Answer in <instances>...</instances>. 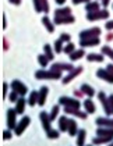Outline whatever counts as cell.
<instances>
[{"label":"cell","mask_w":113,"mask_h":146,"mask_svg":"<svg viewBox=\"0 0 113 146\" xmlns=\"http://www.w3.org/2000/svg\"><path fill=\"white\" fill-rule=\"evenodd\" d=\"M10 3H11V4H15V6H18V4L21 3V0H10Z\"/></svg>","instance_id":"50"},{"label":"cell","mask_w":113,"mask_h":146,"mask_svg":"<svg viewBox=\"0 0 113 146\" xmlns=\"http://www.w3.org/2000/svg\"><path fill=\"white\" fill-rule=\"evenodd\" d=\"M42 1V9H43V13H49V3L47 0H41Z\"/></svg>","instance_id":"41"},{"label":"cell","mask_w":113,"mask_h":146,"mask_svg":"<svg viewBox=\"0 0 113 146\" xmlns=\"http://www.w3.org/2000/svg\"><path fill=\"white\" fill-rule=\"evenodd\" d=\"M74 66L73 64H66V63H55L50 70H55V71H73L74 70Z\"/></svg>","instance_id":"13"},{"label":"cell","mask_w":113,"mask_h":146,"mask_svg":"<svg viewBox=\"0 0 113 146\" xmlns=\"http://www.w3.org/2000/svg\"><path fill=\"white\" fill-rule=\"evenodd\" d=\"M63 43H64V42H63V40H62L60 38H59L56 42H55V52H56V53H60V52H63V49H64V47H63Z\"/></svg>","instance_id":"35"},{"label":"cell","mask_w":113,"mask_h":146,"mask_svg":"<svg viewBox=\"0 0 113 146\" xmlns=\"http://www.w3.org/2000/svg\"><path fill=\"white\" fill-rule=\"evenodd\" d=\"M109 102H110V107H112V114H113V95L109 96Z\"/></svg>","instance_id":"49"},{"label":"cell","mask_w":113,"mask_h":146,"mask_svg":"<svg viewBox=\"0 0 113 146\" xmlns=\"http://www.w3.org/2000/svg\"><path fill=\"white\" fill-rule=\"evenodd\" d=\"M106 70L110 72V74H113V64H108V67H106Z\"/></svg>","instance_id":"48"},{"label":"cell","mask_w":113,"mask_h":146,"mask_svg":"<svg viewBox=\"0 0 113 146\" xmlns=\"http://www.w3.org/2000/svg\"><path fill=\"white\" fill-rule=\"evenodd\" d=\"M109 146H113V142H112V143H110V145H109Z\"/></svg>","instance_id":"56"},{"label":"cell","mask_w":113,"mask_h":146,"mask_svg":"<svg viewBox=\"0 0 113 146\" xmlns=\"http://www.w3.org/2000/svg\"><path fill=\"white\" fill-rule=\"evenodd\" d=\"M38 99H39V90H32L31 95H29V99H28V104L35 106L38 103Z\"/></svg>","instance_id":"26"},{"label":"cell","mask_w":113,"mask_h":146,"mask_svg":"<svg viewBox=\"0 0 113 146\" xmlns=\"http://www.w3.org/2000/svg\"><path fill=\"white\" fill-rule=\"evenodd\" d=\"M67 132L71 136L73 135H77V132H78V127H77V123L74 121V120H68V129Z\"/></svg>","instance_id":"24"},{"label":"cell","mask_w":113,"mask_h":146,"mask_svg":"<svg viewBox=\"0 0 113 146\" xmlns=\"http://www.w3.org/2000/svg\"><path fill=\"white\" fill-rule=\"evenodd\" d=\"M98 98L101 100L102 106H103V110L106 113V115H112V107H110V102H109V98H106L105 92H99L98 93Z\"/></svg>","instance_id":"5"},{"label":"cell","mask_w":113,"mask_h":146,"mask_svg":"<svg viewBox=\"0 0 113 146\" xmlns=\"http://www.w3.org/2000/svg\"><path fill=\"white\" fill-rule=\"evenodd\" d=\"M74 50H76V45H74V43H71V42H68L67 45L64 46V49H63V52H64L66 54H68V56H70Z\"/></svg>","instance_id":"33"},{"label":"cell","mask_w":113,"mask_h":146,"mask_svg":"<svg viewBox=\"0 0 113 146\" xmlns=\"http://www.w3.org/2000/svg\"><path fill=\"white\" fill-rule=\"evenodd\" d=\"M102 54H105V56L110 57L113 60V50L109 47V46H102Z\"/></svg>","instance_id":"36"},{"label":"cell","mask_w":113,"mask_h":146,"mask_svg":"<svg viewBox=\"0 0 113 146\" xmlns=\"http://www.w3.org/2000/svg\"><path fill=\"white\" fill-rule=\"evenodd\" d=\"M109 18V11L106 9L103 10H98V11H94V13H88L87 14V20L88 21H95V20H106Z\"/></svg>","instance_id":"2"},{"label":"cell","mask_w":113,"mask_h":146,"mask_svg":"<svg viewBox=\"0 0 113 146\" xmlns=\"http://www.w3.org/2000/svg\"><path fill=\"white\" fill-rule=\"evenodd\" d=\"M101 43L99 38H88V39H80V46L84 47H91V46H98Z\"/></svg>","instance_id":"10"},{"label":"cell","mask_w":113,"mask_h":146,"mask_svg":"<svg viewBox=\"0 0 113 146\" xmlns=\"http://www.w3.org/2000/svg\"><path fill=\"white\" fill-rule=\"evenodd\" d=\"M88 146H91V145H88Z\"/></svg>","instance_id":"57"},{"label":"cell","mask_w":113,"mask_h":146,"mask_svg":"<svg viewBox=\"0 0 113 146\" xmlns=\"http://www.w3.org/2000/svg\"><path fill=\"white\" fill-rule=\"evenodd\" d=\"M3 49H4V50L9 49V43H7V39H6V38L3 39Z\"/></svg>","instance_id":"47"},{"label":"cell","mask_w":113,"mask_h":146,"mask_svg":"<svg viewBox=\"0 0 113 146\" xmlns=\"http://www.w3.org/2000/svg\"><path fill=\"white\" fill-rule=\"evenodd\" d=\"M78 138H77V146H85V138H87V131L85 129H78Z\"/></svg>","instance_id":"23"},{"label":"cell","mask_w":113,"mask_h":146,"mask_svg":"<svg viewBox=\"0 0 113 146\" xmlns=\"http://www.w3.org/2000/svg\"><path fill=\"white\" fill-rule=\"evenodd\" d=\"M96 125L98 127L113 128V120L112 118H108V117H99V118H96Z\"/></svg>","instance_id":"16"},{"label":"cell","mask_w":113,"mask_h":146,"mask_svg":"<svg viewBox=\"0 0 113 146\" xmlns=\"http://www.w3.org/2000/svg\"><path fill=\"white\" fill-rule=\"evenodd\" d=\"M81 72H82V67H76L73 71H70V72H68V75L66 77V78L63 79V84L66 85V84H68V82H71L76 77H78Z\"/></svg>","instance_id":"14"},{"label":"cell","mask_w":113,"mask_h":146,"mask_svg":"<svg viewBox=\"0 0 113 146\" xmlns=\"http://www.w3.org/2000/svg\"><path fill=\"white\" fill-rule=\"evenodd\" d=\"M91 0H73V4H80V3H90Z\"/></svg>","instance_id":"45"},{"label":"cell","mask_w":113,"mask_h":146,"mask_svg":"<svg viewBox=\"0 0 113 146\" xmlns=\"http://www.w3.org/2000/svg\"><path fill=\"white\" fill-rule=\"evenodd\" d=\"M42 23H43L45 28L49 31V32H53V31H55V25H53V24H52V21L49 20V17H46V15H45V17L42 18Z\"/></svg>","instance_id":"30"},{"label":"cell","mask_w":113,"mask_h":146,"mask_svg":"<svg viewBox=\"0 0 113 146\" xmlns=\"http://www.w3.org/2000/svg\"><path fill=\"white\" fill-rule=\"evenodd\" d=\"M105 27H106V29H113V21H108Z\"/></svg>","instance_id":"46"},{"label":"cell","mask_w":113,"mask_h":146,"mask_svg":"<svg viewBox=\"0 0 113 146\" xmlns=\"http://www.w3.org/2000/svg\"><path fill=\"white\" fill-rule=\"evenodd\" d=\"M47 93H49L47 86H42V88L39 89V99H38V104H39V106H43V104H45Z\"/></svg>","instance_id":"17"},{"label":"cell","mask_w":113,"mask_h":146,"mask_svg":"<svg viewBox=\"0 0 113 146\" xmlns=\"http://www.w3.org/2000/svg\"><path fill=\"white\" fill-rule=\"evenodd\" d=\"M59 111H60V106H59V104L53 106V109H52V111H50V120H52V121H53V120L57 117Z\"/></svg>","instance_id":"37"},{"label":"cell","mask_w":113,"mask_h":146,"mask_svg":"<svg viewBox=\"0 0 113 146\" xmlns=\"http://www.w3.org/2000/svg\"><path fill=\"white\" fill-rule=\"evenodd\" d=\"M7 90H9V84H3V98H6L7 96Z\"/></svg>","instance_id":"44"},{"label":"cell","mask_w":113,"mask_h":146,"mask_svg":"<svg viewBox=\"0 0 113 146\" xmlns=\"http://www.w3.org/2000/svg\"><path fill=\"white\" fill-rule=\"evenodd\" d=\"M101 28L98 27H94V28H90V29H85L82 32H80V39H88V38H99L101 35Z\"/></svg>","instance_id":"3"},{"label":"cell","mask_w":113,"mask_h":146,"mask_svg":"<svg viewBox=\"0 0 113 146\" xmlns=\"http://www.w3.org/2000/svg\"><path fill=\"white\" fill-rule=\"evenodd\" d=\"M10 138H11V129H7V131L3 132V139L7 141V139H10Z\"/></svg>","instance_id":"42"},{"label":"cell","mask_w":113,"mask_h":146,"mask_svg":"<svg viewBox=\"0 0 113 146\" xmlns=\"http://www.w3.org/2000/svg\"><path fill=\"white\" fill-rule=\"evenodd\" d=\"M76 21V18L73 15H66V17H55V24L57 25H63V24H73Z\"/></svg>","instance_id":"15"},{"label":"cell","mask_w":113,"mask_h":146,"mask_svg":"<svg viewBox=\"0 0 113 146\" xmlns=\"http://www.w3.org/2000/svg\"><path fill=\"white\" fill-rule=\"evenodd\" d=\"M18 96H20V95H18V93H17L15 90H11V93H10V96H9V99H10V102H14V103H15V102L18 100V99H20Z\"/></svg>","instance_id":"40"},{"label":"cell","mask_w":113,"mask_h":146,"mask_svg":"<svg viewBox=\"0 0 113 146\" xmlns=\"http://www.w3.org/2000/svg\"><path fill=\"white\" fill-rule=\"evenodd\" d=\"M96 135H98V136H113V128L99 127V128L96 129Z\"/></svg>","instance_id":"19"},{"label":"cell","mask_w":113,"mask_h":146,"mask_svg":"<svg viewBox=\"0 0 113 146\" xmlns=\"http://www.w3.org/2000/svg\"><path fill=\"white\" fill-rule=\"evenodd\" d=\"M59 129H60L62 132H66L68 129V118L66 115H62V117L59 118Z\"/></svg>","instance_id":"20"},{"label":"cell","mask_w":113,"mask_h":146,"mask_svg":"<svg viewBox=\"0 0 113 146\" xmlns=\"http://www.w3.org/2000/svg\"><path fill=\"white\" fill-rule=\"evenodd\" d=\"M59 103L62 106H67V107H76V109H80L81 107V103H80L77 99L74 98H67V96H62L59 99Z\"/></svg>","instance_id":"4"},{"label":"cell","mask_w":113,"mask_h":146,"mask_svg":"<svg viewBox=\"0 0 113 146\" xmlns=\"http://www.w3.org/2000/svg\"><path fill=\"white\" fill-rule=\"evenodd\" d=\"M43 52H45L46 57H47L50 61L55 58V56H53V50H52V47H50L49 45H45V46H43Z\"/></svg>","instance_id":"32"},{"label":"cell","mask_w":113,"mask_h":146,"mask_svg":"<svg viewBox=\"0 0 113 146\" xmlns=\"http://www.w3.org/2000/svg\"><path fill=\"white\" fill-rule=\"evenodd\" d=\"M85 10L88 13H94V11H98L99 10V3L98 1H90L85 4Z\"/></svg>","instance_id":"27"},{"label":"cell","mask_w":113,"mask_h":146,"mask_svg":"<svg viewBox=\"0 0 113 146\" xmlns=\"http://www.w3.org/2000/svg\"><path fill=\"white\" fill-rule=\"evenodd\" d=\"M96 75L101 79H103V81H106V82H109V84H113V74H110L108 70L99 68V70L96 71Z\"/></svg>","instance_id":"12"},{"label":"cell","mask_w":113,"mask_h":146,"mask_svg":"<svg viewBox=\"0 0 113 146\" xmlns=\"http://www.w3.org/2000/svg\"><path fill=\"white\" fill-rule=\"evenodd\" d=\"M64 113L71 114V115H76V117H80V118H82V120H85L87 115H88V113L80 111V109H76V107H67V106H64Z\"/></svg>","instance_id":"11"},{"label":"cell","mask_w":113,"mask_h":146,"mask_svg":"<svg viewBox=\"0 0 113 146\" xmlns=\"http://www.w3.org/2000/svg\"><path fill=\"white\" fill-rule=\"evenodd\" d=\"M113 139V136H95L92 139V143L94 145H101V143H108Z\"/></svg>","instance_id":"21"},{"label":"cell","mask_w":113,"mask_h":146,"mask_svg":"<svg viewBox=\"0 0 113 146\" xmlns=\"http://www.w3.org/2000/svg\"><path fill=\"white\" fill-rule=\"evenodd\" d=\"M84 107H85V111L90 113V114L95 113V104H94V102L91 100V98L84 100Z\"/></svg>","instance_id":"25"},{"label":"cell","mask_w":113,"mask_h":146,"mask_svg":"<svg viewBox=\"0 0 113 146\" xmlns=\"http://www.w3.org/2000/svg\"><path fill=\"white\" fill-rule=\"evenodd\" d=\"M106 39H108V40H112V39H113V34H112V32H110V34H108Z\"/></svg>","instance_id":"53"},{"label":"cell","mask_w":113,"mask_h":146,"mask_svg":"<svg viewBox=\"0 0 113 146\" xmlns=\"http://www.w3.org/2000/svg\"><path fill=\"white\" fill-rule=\"evenodd\" d=\"M15 117H17L15 109H9L7 110V127H9V129H15V127L18 124L15 121Z\"/></svg>","instance_id":"6"},{"label":"cell","mask_w":113,"mask_h":146,"mask_svg":"<svg viewBox=\"0 0 113 146\" xmlns=\"http://www.w3.org/2000/svg\"><path fill=\"white\" fill-rule=\"evenodd\" d=\"M87 60L88 61H98V63H102L103 61V56L102 54H96V53H90L87 56Z\"/></svg>","instance_id":"31"},{"label":"cell","mask_w":113,"mask_h":146,"mask_svg":"<svg viewBox=\"0 0 113 146\" xmlns=\"http://www.w3.org/2000/svg\"><path fill=\"white\" fill-rule=\"evenodd\" d=\"M81 90H82V92H84V95H87L88 98H92V96L95 95V90H94V88H92V86H90V85H87V84L81 85Z\"/></svg>","instance_id":"29"},{"label":"cell","mask_w":113,"mask_h":146,"mask_svg":"<svg viewBox=\"0 0 113 146\" xmlns=\"http://www.w3.org/2000/svg\"><path fill=\"white\" fill-rule=\"evenodd\" d=\"M38 61H39V64H41V67H43L45 68L46 66H47V63L50 61L47 57H46V54H39L38 56Z\"/></svg>","instance_id":"34"},{"label":"cell","mask_w":113,"mask_h":146,"mask_svg":"<svg viewBox=\"0 0 113 146\" xmlns=\"http://www.w3.org/2000/svg\"><path fill=\"white\" fill-rule=\"evenodd\" d=\"M46 135H47V138L49 139H57L59 138V131H56V129H50V131H47L46 132Z\"/></svg>","instance_id":"38"},{"label":"cell","mask_w":113,"mask_h":146,"mask_svg":"<svg viewBox=\"0 0 113 146\" xmlns=\"http://www.w3.org/2000/svg\"><path fill=\"white\" fill-rule=\"evenodd\" d=\"M66 15H71V9L70 7L57 9L56 11H55V17H66Z\"/></svg>","instance_id":"28"},{"label":"cell","mask_w":113,"mask_h":146,"mask_svg":"<svg viewBox=\"0 0 113 146\" xmlns=\"http://www.w3.org/2000/svg\"><path fill=\"white\" fill-rule=\"evenodd\" d=\"M64 1H66V0H56L57 4H64Z\"/></svg>","instance_id":"55"},{"label":"cell","mask_w":113,"mask_h":146,"mask_svg":"<svg viewBox=\"0 0 113 146\" xmlns=\"http://www.w3.org/2000/svg\"><path fill=\"white\" fill-rule=\"evenodd\" d=\"M36 79H60L62 78V71H55V70H39L35 72Z\"/></svg>","instance_id":"1"},{"label":"cell","mask_w":113,"mask_h":146,"mask_svg":"<svg viewBox=\"0 0 113 146\" xmlns=\"http://www.w3.org/2000/svg\"><path fill=\"white\" fill-rule=\"evenodd\" d=\"M11 89L15 90L20 96H24V95H27V92H28V89H27V86L24 85L21 81H18V79H14L11 82Z\"/></svg>","instance_id":"7"},{"label":"cell","mask_w":113,"mask_h":146,"mask_svg":"<svg viewBox=\"0 0 113 146\" xmlns=\"http://www.w3.org/2000/svg\"><path fill=\"white\" fill-rule=\"evenodd\" d=\"M7 27V23H6V17L3 15V28H6Z\"/></svg>","instance_id":"54"},{"label":"cell","mask_w":113,"mask_h":146,"mask_svg":"<svg viewBox=\"0 0 113 146\" xmlns=\"http://www.w3.org/2000/svg\"><path fill=\"white\" fill-rule=\"evenodd\" d=\"M82 95H84V92H82V90H76V96H82Z\"/></svg>","instance_id":"52"},{"label":"cell","mask_w":113,"mask_h":146,"mask_svg":"<svg viewBox=\"0 0 113 146\" xmlns=\"http://www.w3.org/2000/svg\"><path fill=\"white\" fill-rule=\"evenodd\" d=\"M25 104H27V100L24 99V96H21L18 100L15 102V111H17V114H23L24 110H25Z\"/></svg>","instance_id":"18"},{"label":"cell","mask_w":113,"mask_h":146,"mask_svg":"<svg viewBox=\"0 0 113 146\" xmlns=\"http://www.w3.org/2000/svg\"><path fill=\"white\" fill-rule=\"evenodd\" d=\"M109 3H110V0H102V6H103V7H106Z\"/></svg>","instance_id":"51"},{"label":"cell","mask_w":113,"mask_h":146,"mask_svg":"<svg viewBox=\"0 0 113 146\" xmlns=\"http://www.w3.org/2000/svg\"><path fill=\"white\" fill-rule=\"evenodd\" d=\"M85 56V52H84V49L81 47V49H78V50H74L71 54H70V60L71 61H77V60H80L81 57Z\"/></svg>","instance_id":"22"},{"label":"cell","mask_w":113,"mask_h":146,"mask_svg":"<svg viewBox=\"0 0 113 146\" xmlns=\"http://www.w3.org/2000/svg\"><path fill=\"white\" fill-rule=\"evenodd\" d=\"M39 118H41V121H42V127H43V129H45L46 132H47V131H50V129H52V127H50V123H52V120H50V114H47L46 111H41Z\"/></svg>","instance_id":"9"},{"label":"cell","mask_w":113,"mask_h":146,"mask_svg":"<svg viewBox=\"0 0 113 146\" xmlns=\"http://www.w3.org/2000/svg\"><path fill=\"white\" fill-rule=\"evenodd\" d=\"M60 39H62V40H63V42H70V35L68 34H62L60 35Z\"/></svg>","instance_id":"43"},{"label":"cell","mask_w":113,"mask_h":146,"mask_svg":"<svg viewBox=\"0 0 113 146\" xmlns=\"http://www.w3.org/2000/svg\"><path fill=\"white\" fill-rule=\"evenodd\" d=\"M34 6H35V11L36 13L43 11V9H42V1H41V0H34Z\"/></svg>","instance_id":"39"},{"label":"cell","mask_w":113,"mask_h":146,"mask_svg":"<svg viewBox=\"0 0 113 146\" xmlns=\"http://www.w3.org/2000/svg\"><path fill=\"white\" fill-rule=\"evenodd\" d=\"M29 123H31V118H29L28 115H24L23 120L17 124V127H15V129H14L15 135H21V134H23L24 131H25V128L29 125Z\"/></svg>","instance_id":"8"}]
</instances>
